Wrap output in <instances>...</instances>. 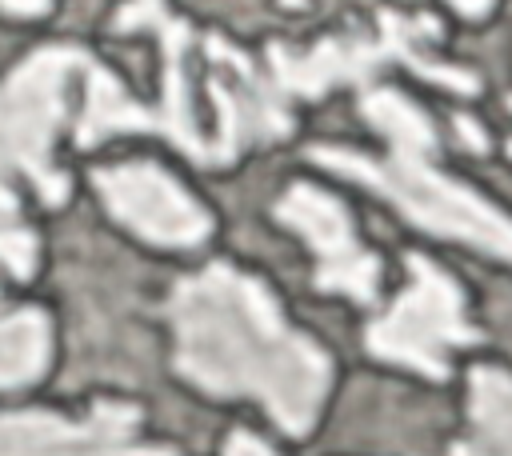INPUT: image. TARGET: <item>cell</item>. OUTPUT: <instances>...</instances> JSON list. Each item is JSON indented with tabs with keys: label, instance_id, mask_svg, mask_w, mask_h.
<instances>
[{
	"label": "cell",
	"instance_id": "obj_10",
	"mask_svg": "<svg viewBox=\"0 0 512 456\" xmlns=\"http://www.w3.org/2000/svg\"><path fill=\"white\" fill-rule=\"evenodd\" d=\"M52 328L40 308H16L0 296V388H20L44 376Z\"/></svg>",
	"mask_w": 512,
	"mask_h": 456
},
{
	"label": "cell",
	"instance_id": "obj_9",
	"mask_svg": "<svg viewBox=\"0 0 512 456\" xmlns=\"http://www.w3.org/2000/svg\"><path fill=\"white\" fill-rule=\"evenodd\" d=\"M204 52H208V64H212L208 92L216 100V136L208 140V164L236 160L244 144L288 136L292 116L256 80L252 64L232 44H224L220 36H208Z\"/></svg>",
	"mask_w": 512,
	"mask_h": 456
},
{
	"label": "cell",
	"instance_id": "obj_7",
	"mask_svg": "<svg viewBox=\"0 0 512 456\" xmlns=\"http://www.w3.org/2000/svg\"><path fill=\"white\" fill-rule=\"evenodd\" d=\"M108 212L136 236L164 248H192L208 236L212 216L156 164H108L92 172Z\"/></svg>",
	"mask_w": 512,
	"mask_h": 456
},
{
	"label": "cell",
	"instance_id": "obj_1",
	"mask_svg": "<svg viewBox=\"0 0 512 456\" xmlns=\"http://www.w3.org/2000/svg\"><path fill=\"white\" fill-rule=\"evenodd\" d=\"M176 368L212 396H256L268 416L304 436L324 404L332 364L292 332L268 288L232 264H208L172 288Z\"/></svg>",
	"mask_w": 512,
	"mask_h": 456
},
{
	"label": "cell",
	"instance_id": "obj_6",
	"mask_svg": "<svg viewBox=\"0 0 512 456\" xmlns=\"http://www.w3.org/2000/svg\"><path fill=\"white\" fill-rule=\"evenodd\" d=\"M140 408L100 400L84 420L56 412H0V456H176L136 440Z\"/></svg>",
	"mask_w": 512,
	"mask_h": 456
},
{
	"label": "cell",
	"instance_id": "obj_14",
	"mask_svg": "<svg viewBox=\"0 0 512 456\" xmlns=\"http://www.w3.org/2000/svg\"><path fill=\"white\" fill-rule=\"evenodd\" d=\"M164 16H168L164 0H128V4L120 8V16H116V28H120V32H132V28H156Z\"/></svg>",
	"mask_w": 512,
	"mask_h": 456
},
{
	"label": "cell",
	"instance_id": "obj_2",
	"mask_svg": "<svg viewBox=\"0 0 512 456\" xmlns=\"http://www.w3.org/2000/svg\"><path fill=\"white\" fill-rule=\"evenodd\" d=\"M360 108H364L368 124L388 140V156L372 160L364 152L320 144V148H312V160L340 176L368 184L372 192L392 200L412 224H420L436 236L476 244L500 260H512V220L500 208H492L484 196H476L472 188L448 180L432 164L436 132H432L428 116L408 96H400L392 88L364 92Z\"/></svg>",
	"mask_w": 512,
	"mask_h": 456
},
{
	"label": "cell",
	"instance_id": "obj_15",
	"mask_svg": "<svg viewBox=\"0 0 512 456\" xmlns=\"http://www.w3.org/2000/svg\"><path fill=\"white\" fill-rule=\"evenodd\" d=\"M224 456H276V452L252 432H232L228 444H224Z\"/></svg>",
	"mask_w": 512,
	"mask_h": 456
},
{
	"label": "cell",
	"instance_id": "obj_5",
	"mask_svg": "<svg viewBox=\"0 0 512 456\" xmlns=\"http://www.w3.org/2000/svg\"><path fill=\"white\" fill-rule=\"evenodd\" d=\"M408 292L368 328V348L380 360L408 364L424 376H444L448 348L472 344L476 328L464 320V296L452 276H444L428 256L408 252Z\"/></svg>",
	"mask_w": 512,
	"mask_h": 456
},
{
	"label": "cell",
	"instance_id": "obj_13",
	"mask_svg": "<svg viewBox=\"0 0 512 456\" xmlns=\"http://www.w3.org/2000/svg\"><path fill=\"white\" fill-rule=\"evenodd\" d=\"M0 264L20 280L32 276L36 264V236L24 228L12 188H0Z\"/></svg>",
	"mask_w": 512,
	"mask_h": 456
},
{
	"label": "cell",
	"instance_id": "obj_16",
	"mask_svg": "<svg viewBox=\"0 0 512 456\" xmlns=\"http://www.w3.org/2000/svg\"><path fill=\"white\" fill-rule=\"evenodd\" d=\"M48 4L52 0H0V8L8 16H40V12H48Z\"/></svg>",
	"mask_w": 512,
	"mask_h": 456
},
{
	"label": "cell",
	"instance_id": "obj_12",
	"mask_svg": "<svg viewBox=\"0 0 512 456\" xmlns=\"http://www.w3.org/2000/svg\"><path fill=\"white\" fill-rule=\"evenodd\" d=\"M116 132H152V108L136 104L108 68L88 64V92H84L76 140L88 148V144H100L104 136H116Z\"/></svg>",
	"mask_w": 512,
	"mask_h": 456
},
{
	"label": "cell",
	"instance_id": "obj_3",
	"mask_svg": "<svg viewBox=\"0 0 512 456\" xmlns=\"http://www.w3.org/2000/svg\"><path fill=\"white\" fill-rule=\"evenodd\" d=\"M88 56L80 48H36L0 80V188L24 176L48 204H60L68 180L52 164V140L64 124V96L72 72Z\"/></svg>",
	"mask_w": 512,
	"mask_h": 456
},
{
	"label": "cell",
	"instance_id": "obj_11",
	"mask_svg": "<svg viewBox=\"0 0 512 456\" xmlns=\"http://www.w3.org/2000/svg\"><path fill=\"white\" fill-rule=\"evenodd\" d=\"M468 384L476 436L460 440L452 456H512V376L496 368H472Z\"/></svg>",
	"mask_w": 512,
	"mask_h": 456
},
{
	"label": "cell",
	"instance_id": "obj_8",
	"mask_svg": "<svg viewBox=\"0 0 512 456\" xmlns=\"http://www.w3.org/2000/svg\"><path fill=\"white\" fill-rule=\"evenodd\" d=\"M276 216L284 224H292L316 252V288L320 292H344V296H356L360 304L376 300L380 264L372 252L360 248L352 216L336 196H328L312 184H292L284 192V200L276 204Z\"/></svg>",
	"mask_w": 512,
	"mask_h": 456
},
{
	"label": "cell",
	"instance_id": "obj_17",
	"mask_svg": "<svg viewBox=\"0 0 512 456\" xmlns=\"http://www.w3.org/2000/svg\"><path fill=\"white\" fill-rule=\"evenodd\" d=\"M460 132L468 136V144H472V148H484V132H480V128H472V120H464V116H460Z\"/></svg>",
	"mask_w": 512,
	"mask_h": 456
},
{
	"label": "cell",
	"instance_id": "obj_4",
	"mask_svg": "<svg viewBox=\"0 0 512 456\" xmlns=\"http://www.w3.org/2000/svg\"><path fill=\"white\" fill-rule=\"evenodd\" d=\"M424 36H436V24L428 16L420 20H404L396 12H380V36L376 40H364V36H332V40H320L312 52H288L284 44H272L268 48V60H272V72H276V84L292 96H320L328 92L332 84H360L368 80L380 64L388 60H404L408 68H416L420 76L436 80V84H448L456 92H476V80L452 64H436L420 52Z\"/></svg>",
	"mask_w": 512,
	"mask_h": 456
}]
</instances>
